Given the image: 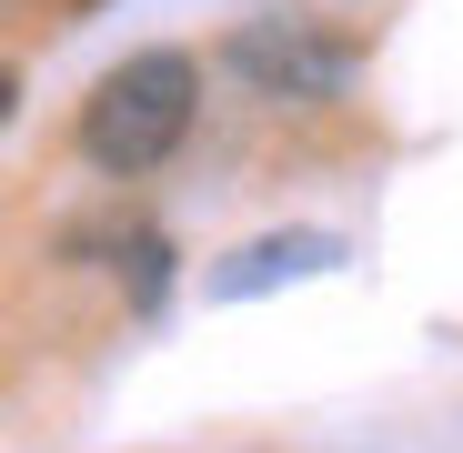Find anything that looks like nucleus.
Segmentation results:
<instances>
[{
  "label": "nucleus",
  "mask_w": 463,
  "mask_h": 453,
  "mask_svg": "<svg viewBox=\"0 0 463 453\" xmlns=\"http://www.w3.org/2000/svg\"><path fill=\"white\" fill-rule=\"evenodd\" d=\"M192 101H202L192 51H131L81 101V162L91 172H162L192 131Z\"/></svg>",
  "instance_id": "f257e3e1"
},
{
  "label": "nucleus",
  "mask_w": 463,
  "mask_h": 453,
  "mask_svg": "<svg viewBox=\"0 0 463 453\" xmlns=\"http://www.w3.org/2000/svg\"><path fill=\"white\" fill-rule=\"evenodd\" d=\"M232 71H242L252 91H272V101H323V91H343L353 41H333V31H313V21L272 11V21H252L242 41H232Z\"/></svg>",
  "instance_id": "f03ea898"
},
{
  "label": "nucleus",
  "mask_w": 463,
  "mask_h": 453,
  "mask_svg": "<svg viewBox=\"0 0 463 453\" xmlns=\"http://www.w3.org/2000/svg\"><path fill=\"white\" fill-rule=\"evenodd\" d=\"M333 262H343L333 232H262V242H242V262L212 272V292L242 302V292H272V282H292V272H333Z\"/></svg>",
  "instance_id": "7ed1b4c3"
},
{
  "label": "nucleus",
  "mask_w": 463,
  "mask_h": 453,
  "mask_svg": "<svg viewBox=\"0 0 463 453\" xmlns=\"http://www.w3.org/2000/svg\"><path fill=\"white\" fill-rule=\"evenodd\" d=\"M121 272H131V292H141V302H151V292H162V242H151V232H141V242H131V262H121Z\"/></svg>",
  "instance_id": "20e7f679"
}]
</instances>
